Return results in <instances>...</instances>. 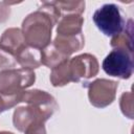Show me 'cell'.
Instances as JSON below:
<instances>
[{
    "label": "cell",
    "instance_id": "9a60e30c",
    "mask_svg": "<svg viewBox=\"0 0 134 134\" xmlns=\"http://www.w3.org/2000/svg\"><path fill=\"white\" fill-rule=\"evenodd\" d=\"M68 59L69 58H66L64 54H62L51 43L41 50V64L51 69L62 64Z\"/></svg>",
    "mask_w": 134,
    "mask_h": 134
},
{
    "label": "cell",
    "instance_id": "7402d4cb",
    "mask_svg": "<svg viewBox=\"0 0 134 134\" xmlns=\"http://www.w3.org/2000/svg\"><path fill=\"white\" fill-rule=\"evenodd\" d=\"M0 134H14L13 132H7V131H2L0 132Z\"/></svg>",
    "mask_w": 134,
    "mask_h": 134
},
{
    "label": "cell",
    "instance_id": "ffe728a7",
    "mask_svg": "<svg viewBox=\"0 0 134 134\" xmlns=\"http://www.w3.org/2000/svg\"><path fill=\"white\" fill-rule=\"evenodd\" d=\"M10 16V7L9 3L2 1L0 2V23H4L9 19Z\"/></svg>",
    "mask_w": 134,
    "mask_h": 134
},
{
    "label": "cell",
    "instance_id": "6da1fadb",
    "mask_svg": "<svg viewBox=\"0 0 134 134\" xmlns=\"http://www.w3.org/2000/svg\"><path fill=\"white\" fill-rule=\"evenodd\" d=\"M58 20L47 12L38 8L29 14L22 22L21 31L26 44L42 50L51 43V32Z\"/></svg>",
    "mask_w": 134,
    "mask_h": 134
},
{
    "label": "cell",
    "instance_id": "d6986e66",
    "mask_svg": "<svg viewBox=\"0 0 134 134\" xmlns=\"http://www.w3.org/2000/svg\"><path fill=\"white\" fill-rule=\"evenodd\" d=\"M44 124L45 122L42 121L34 122L24 131V134H46V129Z\"/></svg>",
    "mask_w": 134,
    "mask_h": 134
},
{
    "label": "cell",
    "instance_id": "ac0fdd59",
    "mask_svg": "<svg viewBox=\"0 0 134 134\" xmlns=\"http://www.w3.org/2000/svg\"><path fill=\"white\" fill-rule=\"evenodd\" d=\"M17 64L15 55L0 47V70L14 69Z\"/></svg>",
    "mask_w": 134,
    "mask_h": 134
},
{
    "label": "cell",
    "instance_id": "277c9868",
    "mask_svg": "<svg viewBox=\"0 0 134 134\" xmlns=\"http://www.w3.org/2000/svg\"><path fill=\"white\" fill-rule=\"evenodd\" d=\"M133 52L124 48H113L103 61L104 71L111 76L121 80L131 77L134 68Z\"/></svg>",
    "mask_w": 134,
    "mask_h": 134
},
{
    "label": "cell",
    "instance_id": "7c38bea8",
    "mask_svg": "<svg viewBox=\"0 0 134 134\" xmlns=\"http://www.w3.org/2000/svg\"><path fill=\"white\" fill-rule=\"evenodd\" d=\"M16 61L23 69L34 70L36 68H39L42 65L41 50L26 45L17 53Z\"/></svg>",
    "mask_w": 134,
    "mask_h": 134
},
{
    "label": "cell",
    "instance_id": "7a4b0ae2",
    "mask_svg": "<svg viewBox=\"0 0 134 134\" xmlns=\"http://www.w3.org/2000/svg\"><path fill=\"white\" fill-rule=\"evenodd\" d=\"M93 22L107 37H114L126 27V20L119 7L114 3H107L97 8L93 14Z\"/></svg>",
    "mask_w": 134,
    "mask_h": 134
},
{
    "label": "cell",
    "instance_id": "3957f363",
    "mask_svg": "<svg viewBox=\"0 0 134 134\" xmlns=\"http://www.w3.org/2000/svg\"><path fill=\"white\" fill-rule=\"evenodd\" d=\"M36 82V73L29 69H6L0 71V94L5 96L23 92Z\"/></svg>",
    "mask_w": 134,
    "mask_h": 134
},
{
    "label": "cell",
    "instance_id": "44dd1931",
    "mask_svg": "<svg viewBox=\"0 0 134 134\" xmlns=\"http://www.w3.org/2000/svg\"><path fill=\"white\" fill-rule=\"evenodd\" d=\"M6 110H8L7 104H6L5 99H4V97H3V96L0 94V114H1L2 112L6 111Z\"/></svg>",
    "mask_w": 134,
    "mask_h": 134
},
{
    "label": "cell",
    "instance_id": "9c48e42d",
    "mask_svg": "<svg viewBox=\"0 0 134 134\" xmlns=\"http://www.w3.org/2000/svg\"><path fill=\"white\" fill-rule=\"evenodd\" d=\"M26 45L27 44L20 28H7L6 30H4L0 38V47L15 55V58L17 53Z\"/></svg>",
    "mask_w": 134,
    "mask_h": 134
},
{
    "label": "cell",
    "instance_id": "52a82bcc",
    "mask_svg": "<svg viewBox=\"0 0 134 134\" xmlns=\"http://www.w3.org/2000/svg\"><path fill=\"white\" fill-rule=\"evenodd\" d=\"M51 116L49 114L41 111L40 109L32 107L30 105H27V106H21L15 109L14 115H13V124L18 131L24 133V131L34 122L36 121L45 122Z\"/></svg>",
    "mask_w": 134,
    "mask_h": 134
},
{
    "label": "cell",
    "instance_id": "30bf717a",
    "mask_svg": "<svg viewBox=\"0 0 134 134\" xmlns=\"http://www.w3.org/2000/svg\"><path fill=\"white\" fill-rule=\"evenodd\" d=\"M57 24V36L72 37L83 34L84 18L82 15H66L61 17Z\"/></svg>",
    "mask_w": 134,
    "mask_h": 134
},
{
    "label": "cell",
    "instance_id": "5bb4252c",
    "mask_svg": "<svg viewBox=\"0 0 134 134\" xmlns=\"http://www.w3.org/2000/svg\"><path fill=\"white\" fill-rule=\"evenodd\" d=\"M132 27H133L132 20H128L124 30L111 38L110 45L113 48H124V49H127V50L133 52V45H132L133 28Z\"/></svg>",
    "mask_w": 134,
    "mask_h": 134
},
{
    "label": "cell",
    "instance_id": "5b68a950",
    "mask_svg": "<svg viewBox=\"0 0 134 134\" xmlns=\"http://www.w3.org/2000/svg\"><path fill=\"white\" fill-rule=\"evenodd\" d=\"M86 87L90 104L96 108H106L115 100L118 83L107 79H96L88 83Z\"/></svg>",
    "mask_w": 134,
    "mask_h": 134
},
{
    "label": "cell",
    "instance_id": "e0dca14e",
    "mask_svg": "<svg viewBox=\"0 0 134 134\" xmlns=\"http://www.w3.org/2000/svg\"><path fill=\"white\" fill-rule=\"evenodd\" d=\"M119 107L126 117L133 119V93L131 91H127L121 94L119 99Z\"/></svg>",
    "mask_w": 134,
    "mask_h": 134
},
{
    "label": "cell",
    "instance_id": "4fadbf2b",
    "mask_svg": "<svg viewBox=\"0 0 134 134\" xmlns=\"http://www.w3.org/2000/svg\"><path fill=\"white\" fill-rule=\"evenodd\" d=\"M72 82L70 68H69V59L51 69L50 73V83L53 87H63Z\"/></svg>",
    "mask_w": 134,
    "mask_h": 134
},
{
    "label": "cell",
    "instance_id": "8992f818",
    "mask_svg": "<svg viewBox=\"0 0 134 134\" xmlns=\"http://www.w3.org/2000/svg\"><path fill=\"white\" fill-rule=\"evenodd\" d=\"M69 68L72 82L77 83L97 75L99 64L93 54L83 53L69 59Z\"/></svg>",
    "mask_w": 134,
    "mask_h": 134
},
{
    "label": "cell",
    "instance_id": "ba28073f",
    "mask_svg": "<svg viewBox=\"0 0 134 134\" xmlns=\"http://www.w3.org/2000/svg\"><path fill=\"white\" fill-rule=\"evenodd\" d=\"M21 103H25L32 107L40 109L41 111L52 116L54 112L59 109V105L54 97L46 91L40 89L25 90L22 95Z\"/></svg>",
    "mask_w": 134,
    "mask_h": 134
},
{
    "label": "cell",
    "instance_id": "2e32d148",
    "mask_svg": "<svg viewBox=\"0 0 134 134\" xmlns=\"http://www.w3.org/2000/svg\"><path fill=\"white\" fill-rule=\"evenodd\" d=\"M61 17L66 15H82L85 10V1H52Z\"/></svg>",
    "mask_w": 134,
    "mask_h": 134
},
{
    "label": "cell",
    "instance_id": "8fae6325",
    "mask_svg": "<svg viewBox=\"0 0 134 134\" xmlns=\"http://www.w3.org/2000/svg\"><path fill=\"white\" fill-rule=\"evenodd\" d=\"M51 44L66 58H69L72 53L83 49L85 45V38L83 34L72 37H60L57 36Z\"/></svg>",
    "mask_w": 134,
    "mask_h": 134
}]
</instances>
